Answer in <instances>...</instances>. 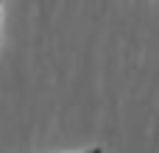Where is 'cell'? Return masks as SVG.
Listing matches in <instances>:
<instances>
[{"label":"cell","mask_w":159,"mask_h":153,"mask_svg":"<svg viewBox=\"0 0 159 153\" xmlns=\"http://www.w3.org/2000/svg\"><path fill=\"white\" fill-rule=\"evenodd\" d=\"M75 153H103V148L95 145V148H84V151H75Z\"/></svg>","instance_id":"cell-1"},{"label":"cell","mask_w":159,"mask_h":153,"mask_svg":"<svg viewBox=\"0 0 159 153\" xmlns=\"http://www.w3.org/2000/svg\"><path fill=\"white\" fill-rule=\"evenodd\" d=\"M0 20H3V0H0Z\"/></svg>","instance_id":"cell-2"}]
</instances>
